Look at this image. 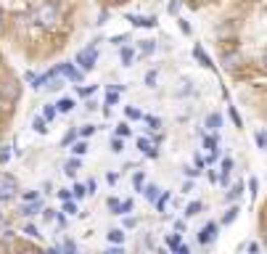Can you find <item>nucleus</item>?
Instances as JSON below:
<instances>
[{"instance_id":"1","label":"nucleus","mask_w":267,"mask_h":254,"mask_svg":"<svg viewBox=\"0 0 267 254\" xmlns=\"http://www.w3.org/2000/svg\"><path fill=\"white\" fill-rule=\"evenodd\" d=\"M34 21L42 27H53L56 21H59V8H56L53 3H42L37 11H34Z\"/></svg>"},{"instance_id":"2","label":"nucleus","mask_w":267,"mask_h":254,"mask_svg":"<svg viewBox=\"0 0 267 254\" xmlns=\"http://www.w3.org/2000/svg\"><path fill=\"white\" fill-rule=\"evenodd\" d=\"M16 193H19V183H16V178H11V175H6V172H0V201L14 199Z\"/></svg>"},{"instance_id":"3","label":"nucleus","mask_w":267,"mask_h":254,"mask_svg":"<svg viewBox=\"0 0 267 254\" xmlns=\"http://www.w3.org/2000/svg\"><path fill=\"white\" fill-rule=\"evenodd\" d=\"M96 61H98V51H96V48H85V51H79V53H77V64L82 66L85 72L96 66Z\"/></svg>"},{"instance_id":"4","label":"nucleus","mask_w":267,"mask_h":254,"mask_svg":"<svg viewBox=\"0 0 267 254\" xmlns=\"http://www.w3.org/2000/svg\"><path fill=\"white\" fill-rule=\"evenodd\" d=\"M0 96H3L6 101H19V96H21V85L14 82V79H6V82L0 85Z\"/></svg>"},{"instance_id":"5","label":"nucleus","mask_w":267,"mask_h":254,"mask_svg":"<svg viewBox=\"0 0 267 254\" xmlns=\"http://www.w3.org/2000/svg\"><path fill=\"white\" fill-rule=\"evenodd\" d=\"M59 72H61L64 77H69L72 82H79V79H82V72H79V69H74V64H61Z\"/></svg>"},{"instance_id":"6","label":"nucleus","mask_w":267,"mask_h":254,"mask_svg":"<svg viewBox=\"0 0 267 254\" xmlns=\"http://www.w3.org/2000/svg\"><path fill=\"white\" fill-rule=\"evenodd\" d=\"M217 238V225L214 223H209L204 230H201V236H199V241H201V244H212V241Z\"/></svg>"},{"instance_id":"7","label":"nucleus","mask_w":267,"mask_h":254,"mask_svg":"<svg viewBox=\"0 0 267 254\" xmlns=\"http://www.w3.org/2000/svg\"><path fill=\"white\" fill-rule=\"evenodd\" d=\"M37 212H42V201H40V199H34L32 204H24V206H21V215H27V217L37 215Z\"/></svg>"},{"instance_id":"8","label":"nucleus","mask_w":267,"mask_h":254,"mask_svg":"<svg viewBox=\"0 0 267 254\" xmlns=\"http://www.w3.org/2000/svg\"><path fill=\"white\" fill-rule=\"evenodd\" d=\"M241 61H243V59H241V53H228L225 59H223V66H225V69H236Z\"/></svg>"},{"instance_id":"9","label":"nucleus","mask_w":267,"mask_h":254,"mask_svg":"<svg viewBox=\"0 0 267 254\" xmlns=\"http://www.w3.org/2000/svg\"><path fill=\"white\" fill-rule=\"evenodd\" d=\"M223 127V117L219 114H209L206 117V130H219Z\"/></svg>"},{"instance_id":"10","label":"nucleus","mask_w":267,"mask_h":254,"mask_svg":"<svg viewBox=\"0 0 267 254\" xmlns=\"http://www.w3.org/2000/svg\"><path fill=\"white\" fill-rule=\"evenodd\" d=\"M159 191H161V188H159V186H154V183H151V186H146V191H143V196H146V199H148L151 204H154V201L159 199Z\"/></svg>"},{"instance_id":"11","label":"nucleus","mask_w":267,"mask_h":254,"mask_svg":"<svg viewBox=\"0 0 267 254\" xmlns=\"http://www.w3.org/2000/svg\"><path fill=\"white\" fill-rule=\"evenodd\" d=\"M127 19H130L135 27H154L156 24V19H143V16H127Z\"/></svg>"},{"instance_id":"12","label":"nucleus","mask_w":267,"mask_h":254,"mask_svg":"<svg viewBox=\"0 0 267 254\" xmlns=\"http://www.w3.org/2000/svg\"><path fill=\"white\" fill-rule=\"evenodd\" d=\"M106 238H109V244H111V241H114V244H122V241H124V230L114 228V230H109V233H106Z\"/></svg>"},{"instance_id":"13","label":"nucleus","mask_w":267,"mask_h":254,"mask_svg":"<svg viewBox=\"0 0 267 254\" xmlns=\"http://www.w3.org/2000/svg\"><path fill=\"white\" fill-rule=\"evenodd\" d=\"M193 56H196V59H199L204 66H212V59H209V56L204 53V48H201V45H196V48H193Z\"/></svg>"},{"instance_id":"14","label":"nucleus","mask_w":267,"mask_h":254,"mask_svg":"<svg viewBox=\"0 0 267 254\" xmlns=\"http://www.w3.org/2000/svg\"><path fill=\"white\" fill-rule=\"evenodd\" d=\"M32 127H34V130H37L40 135H45V133H48V119H45V117H34Z\"/></svg>"},{"instance_id":"15","label":"nucleus","mask_w":267,"mask_h":254,"mask_svg":"<svg viewBox=\"0 0 267 254\" xmlns=\"http://www.w3.org/2000/svg\"><path fill=\"white\" fill-rule=\"evenodd\" d=\"M56 106H59V111H61V114H69V111L74 109V101H72V98H61L59 103H56Z\"/></svg>"},{"instance_id":"16","label":"nucleus","mask_w":267,"mask_h":254,"mask_svg":"<svg viewBox=\"0 0 267 254\" xmlns=\"http://www.w3.org/2000/svg\"><path fill=\"white\" fill-rule=\"evenodd\" d=\"M132 61H135V51L132 48H122V64L124 66H132Z\"/></svg>"},{"instance_id":"17","label":"nucleus","mask_w":267,"mask_h":254,"mask_svg":"<svg viewBox=\"0 0 267 254\" xmlns=\"http://www.w3.org/2000/svg\"><path fill=\"white\" fill-rule=\"evenodd\" d=\"M77 170H79V159H69L66 164H64V172H66V175H74Z\"/></svg>"},{"instance_id":"18","label":"nucleus","mask_w":267,"mask_h":254,"mask_svg":"<svg viewBox=\"0 0 267 254\" xmlns=\"http://www.w3.org/2000/svg\"><path fill=\"white\" fill-rule=\"evenodd\" d=\"M238 212H241V209H238V206H230V209H228V215L223 217V223H225V225H230V223H233V220H236V215H238Z\"/></svg>"},{"instance_id":"19","label":"nucleus","mask_w":267,"mask_h":254,"mask_svg":"<svg viewBox=\"0 0 267 254\" xmlns=\"http://www.w3.org/2000/svg\"><path fill=\"white\" fill-rule=\"evenodd\" d=\"M117 101H119V90L114 88V90H109V93H106V106H114Z\"/></svg>"},{"instance_id":"20","label":"nucleus","mask_w":267,"mask_h":254,"mask_svg":"<svg viewBox=\"0 0 267 254\" xmlns=\"http://www.w3.org/2000/svg\"><path fill=\"white\" fill-rule=\"evenodd\" d=\"M122 204H124V201H119V199H109V209H111L114 215H122Z\"/></svg>"},{"instance_id":"21","label":"nucleus","mask_w":267,"mask_h":254,"mask_svg":"<svg viewBox=\"0 0 267 254\" xmlns=\"http://www.w3.org/2000/svg\"><path fill=\"white\" fill-rule=\"evenodd\" d=\"M64 212H66V215H79V209H77V204H74L72 199H66V201H64Z\"/></svg>"},{"instance_id":"22","label":"nucleus","mask_w":267,"mask_h":254,"mask_svg":"<svg viewBox=\"0 0 267 254\" xmlns=\"http://www.w3.org/2000/svg\"><path fill=\"white\" fill-rule=\"evenodd\" d=\"M124 114H127L130 119H141V117H143V111H141V109H135V106H127Z\"/></svg>"},{"instance_id":"23","label":"nucleus","mask_w":267,"mask_h":254,"mask_svg":"<svg viewBox=\"0 0 267 254\" xmlns=\"http://www.w3.org/2000/svg\"><path fill=\"white\" fill-rule=\"evenodd\" d=\"M56 111H59V106H51V103H48V106H45V109H42V117H45V119H48V122H51V119L56 117Z\"/></svg>"},{"instance_id":"24","label":"nucleus","mask_w":267,"mask_h":254,"mask_svg":"<svg viewBox=\"0 0 267 254\" xmlns=\"http://www.w3.org/2000/svg\"><path fill=\"white\" fill-rule=\"evenodd\" d=\"M199 212H201V204L193 201V204H188V209H185V217H193V215H199Z\"/></svg>"},{"instance_id":"25","label":"nucleus","mask_w":267,"mask_h":254,"mask_svg":"<svg viewBox=\"0 0 267 254\" xmlns=\"http://www.w3.org/2000/svg\"><path fill=\"white\" fill-rule=\"evenodd\" d=\"M85 193H87V186H79V183H77V186L72 188V196H74V199H82Z\"/></svg>"},{"instance_id":"26","label":"nucleus","mask_w":267,"mask_h":254,"mask_svg":"<svg viewBox=\"0 0 267 254\" xmlns=\"http://www.w3.org/2000/svg\"><path fill=\"white\" fill-rule=\"evenodd\" d=\"M72 151H74L77 156H82V154L87 151V143H85V141H79V143H74V146H72Z\"/></svg>"},{"instance_id":"27","label":"nucleus","mask_w":267,"mask_h":254,"mask_svg":"<svg viewBox=\"0 0 267 254\" xmlns=\"http://www.w3.org/2000/svg\"><path fill=\"white\" fill-rule=\"evenodd\" d=\"M59 251H77V244L74 241H64V244L59 246Z\"/></svg>"},{"instance_id":"28","label":"nucleus","mask_w":267,"mask_h":254,"mask_svg":"<svg viewBox=\"0 0 267 254\" xmlns=\"http://www.w3.org/2000/svg\"><path fill=\"white\" fill-rule=\"evenodd\" d=\"M93 133H96V127H93V124H82V127H79V135H82V138H87Z\"/></svg>"},{"instance_id":"29","label":"nucleus","mask_w":267,"mask_h":254,"mask_svg":"<svg viewBox=\"0 0 267 254\" xmlns=\"http://www.w3.org/2000/svg\"><path fill=\"white\" fill-rule=\"evenodd\" d=\"M167 246L169 249H177L180 246V236H167Z\"/></svg>"},{"instance_id":"30","label":"nucleus","mask_w":267,"mask_h":254,"mask_svg":"<svg viewBox=\"0 0 267 254\" xmlns=\"http://www.w3.org/2000/svg\"><path fill=\"white\" fill-rule=\"evenodd\" d=\"M180 6H183V3H180V0H172V3L167 6V11H169V14H172V16H175V14H177V11H180Z\"/></svg>"},{"instance_id":"31","label":"nucleus","mask_w":267,"mask_h":254,"mask_svg":"<svg viewBox=\"0 0 267 254\" xmlns=\"http://www.w3.org/2000/svg\"><path fill=\"white\" fill-rule=\"evenodd\" d=\"M8 159H11V148L6 146V148H0V161H3V164H8Z\"/></svg>"},{"instance_id":"32","label":"nucleus","mask_w":267,"mask_h":254,"mask_svg":"<svg viewBox=\"0 0 267 254\" xmlns=\"http://www.w3.org/2000/svg\"><path fill=\"white\" fill-rule=\"evenodd\" d=\"M24 233H27L29 238H40V233H37V228H34V225H27V228H24Z\"/></svg>"},{"instance_id":"33","label":"nucleus","mask_w":267,"mask_h":254,"mask_svg":"<svg viewBox=\"0 0 267 254\" xmlns=\"http://www.w3.org/2000/svg\"><path fill=\"white\" fill-rule=\"evenodd\" d=\"M98 90V85H90V88H79V96H93Z\"/></svg>"},{"instance_id":"34","label":"nucleus","mask_w":267,"mask_h":254,"mask_svg":"<svg viewBox=\"0 0 267 254\" xmlns=\"http://www.w3.org/2000/svg\"><path fill=\"white\" fill-rule=\"evenodd\" d=\"M111 151H117V154L122 151V135H119V138H114V141H111Z\"/></svg>"},{"instance_id":"35","label":"nucleus","mask_w":267,"mask_h":254,"mask_svg":"<svg viewBox=\"0 0 267 254\" xmlns=\"http://www.w3.org/2000/svg\"><path fill=\"white\" fill-rule=\"evenodd\" d=\"M146 85H148V88L156 85V72H148V74H146Z\"/></svg>"},{"instance_id":"36","label":"nucleus","mask_w":267,"mask_h":254,"mask_svg":"<svg viewBox=\"0 0 267 254\" xmlns=\"http://www.w3.org/2000/svg\"><path fill=\"white\" fill-rule=\"evenodd\" d=\"M230 170H233V159H223V175H228Z\"/></svg>"},{"instance_id":"37","label":"nucleus","mask_w":267,"mask_h":254,"mask_svg":"<svg viewBox=\"0 0 267 254\" xmlns=\"http://www.w3.org/2000/svg\"><path fill=\"white\" fill-rule=\"evenodd\" d=\"M257 146H259V148L267 146V133H257Z\"/></svg>"},{"instance_id":"38","label":"nucleus","mask_w":267,"mask_h":254,"mask_svg":"<svg viewBox=\"0 0 267 254\" xmlns=\"http://www.w3.org/2000/svg\"><path fill=\"white\" fill-rule=\"evenodd\" d=\"M77 135H79L77 130H72V133H66V135H64V146H69V143H72V141H74V138H77Z\"/></svg>"},{"instance_id":"39","label":"nucleus","mask_w":267,"mask_h":254,"mask_svg":"<svg viewBox=\"0 0 267 254\" xmlns=\"http://www.w3.org/2000/svg\"><path fill=\"white\" fill-rule=\"evenodd\" d=\"M146 122H148L151 127H161V119H159V117H146Z\"/></svg>"},{"instance_id":"40","label":"nucleus","mask_w":267,"mask_h":254,"mask_svg":"<svg viewBox=\"0 0 267 254\" xmlns=\"http://www.w3.org/2000/svg\"><path fill=\"white\" fill-rule=\"evenodd\" d=\"M117 135H122V138L130 135V127H127V124H119V127H117Z\"/></svg>"},{"instance_id":"41","label":"nucleus","mask_w":267,"mask_h":254,"mask_svg":"<svg viewBox=\"0 0 267 254\" xmlns=\"http://www.w3.org/2000/svg\"><path fill=\"white\" fill-rule=\"evenodd\" d=\"M127 212H132V201H130V199L122 204V215H127Z\"/></svg>"},{"instance_id":"42","label":"nucleus","mask_w":267,"mask_h":254,"mask_svg":"<svg viewBox=\"0 0 267 254\" xmlns=\"http://www.w3.org/2000/svg\"><path fill=\"white\" fill-rule=\"evenodd\" d=\"M230 119H233V122L241 127V117H238V111H236V109H230Z\"/></svg>"},{"instance_id":"43","label":"nucleus","mask_w":267,"mask_h":254,"mask_svg":"<svg viewBox=\"0 0 267 254\" xmlns=\"http://www.w3.org/2000/svg\"><path fill=\"white\" fill-rule=\"evenodd\" d=\"M249 191H251V196H257V180H254V178L249 180Z\"/></svg>"},{"instance_id":"44","label":"nucleus","mask_w":267,"mask_h":254,"mask_svg":"<svg viewBox=\"0 0 267 254\" xmlns=\"http://www.w3.org/2000/svg\"><path fill=\"white\" fill-rule=\"evenodd\" d=\"M42 217H45V220H53L56 212H53V209H42Z\"/></svg>"},{"instance_id":"45","label":"nucleus","mask_w":267,"mask_h":254,"mask_svg":"<svg viewBox=\"0 0 267 254\" xmlns=\"http://www.w3.org/2000/svg\"><path fill=\"white\" fill-rule=\"evenodd\" d=\"M199 172H201V170H193V167H185V175H188V178H193V175H199Z\"/></svg>"},{"instance_id":"46","label":"nucleus","mask_w":267,"mask_h":254,"mask_svg":"<svg viewBox=\"0 0 267 254\" xmlns=\"http://www.w3.org/2000/svg\"><path fill=\"white\" fill-rule=\"evenodd\" d=\"M85 186H87V193H96V180H87Z\"/></svg>"},{"instance_id":"47","label":"nucleus","mask_w":267,"mask_h":254,"mask_svg":"<svg viewBox=\"0 0 267 254\" xmlns=\"http://www.w3.org/2000/svg\"><path fill=\"white\" fill-rule=\"evenodd\" d=\"M124 228H135V217H124Z\"/></svg>"},{"instance_id":"48","label":"nucleus","mask_w":267,"mask_h":254,"mask_svg":"<svg viewBox=\"0 0 267 254\" xmlns=\"http://www.w3.org/2000/svg\"><path fill=\"white\" fill-rule=\"evenodd\" d=\"M24 199H27V201H34V199H37V193H34V191H27Z\"/></svg>"},{"instance_id":"49","label":"nucleus","mask_w":267,"mask_h":254,"mask_svg":"<svg viewBox=\"0 0 267 254\" xmlns=\"http://www.w3.org/2000/svg\"><path fill=\"white\" fill-rule=\"evenodd\" d=\"M24 79H27V82H34V79H37V74H34V72H27Z\"/></svg>"},{"instance_id":"50","label":"nucleus","mask_w":267,"mask_h":254,"mask_svg":"<svg viewBox=\"0 0 267 254\" xmlns=\"http://www.w3.org/2000/svg\"><path fill=\"white\" fill-rule=\"evenodd\" d=\"M111 43H114V45H119V43H124V34H117V37H111Z\"/></svg>"},{"instance_id":"51","label":"nucleus","mask_w":267,"mask_h":254,"mask_svg":"<svg viewBox=\"0 0 267 254\" xmlns=\"http://www.w3.org/2000/svg\"><path fill=\"white\" fill-rule=\"evenodd\" d=\"M262 64H264V66H267V51H264V59H262Z\"/></svg>"},{"instance_id":"52","label":"nucleus","mask_w":267,"mask_h":254,"mask_svg":"<svg viewBox=\"0 0 267 254\" xmlns=\"http://www.w3.org/2000/svg\"><path fill=\"white\" fill-rule=\"evenodd\" d=\"M0 27H3V11H0Z\"/></svg>"},{"instance_id":"53","label":"nucleus","mask_w":267,"mask_h":254,"mask_svg":"<svg viewBox=\"0 0 267 254\" xmlns=\"http://www.w3.org/2000/svg\"><path fill=\"white\" fill-rule=\"evenodd\" d=\"M264 246H267V233H264Z\"/></svg>"},{"instance_id":"54","label":"nucleus","mask_w":267,"mask_h":254,"mask_svg":"<svg viewBox=\"0 0 267 254\" xmlns=\"http://www.w3.org/2000/svg\"><path fill=\"white\" fill-rule=\"evenodd\" d=\"M114 3H122V0H114Z\"/></svg>"}]
</instances>
